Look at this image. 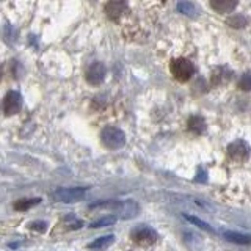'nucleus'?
I'll return each instance as SVG.
<instances>
[{
  "mask_svg": "<svg viewBox=\"0 0 251 251\" xmlns=\"http://www.w3.org/2000/svg\"><path fill=\"white\" fill-rule=\"evenodd\" d=\"M202 8L222 19V28L251 31V0H198Z\"/></svg>",
  "mask_w": 251,
  "mask_h": 251,
  "instance_id": "f257e3e1",
  "label": "nucleus"
},
{
  "mask_svg": "<svg viewBox=\"0 0 251 251\" xmlns=\"http://www.w3.org/2000/svg\"><path fill=\"white\" fill-rule=\"evenodd\" d=\"M130 237L140 247H152L159 240V234L148 226H138L132 231Z\"/></svg>",
  "mask_w": 251,
  "mask_h": 251,
  "instance_id": "f03ea898",
  "label": "nucleus"
},
{
  "mask_svg": "<svg viewBox=\"0 0 251 251\" xmlns=\"http://www.w3.org/2000/svg\"><path fill=\"white\" fill-rule=\"evenodd\" d=\"M100 140L104 146H107L108 149H120L126 143V137L123 130L116 127H105L100 133Z\"/></svg>",
  "mask_w": 251,
  "mask_h": 251,
  "instance_id": "7ed1b4c3",
  "label": "nucleus"
},
{
  "mask_svg": "<svg viewBox=\"0 0 251 251\" xmlns=\"http://www.w3.org/2000/svg\"><path fill=\"white\" fill-rule=\"evenodd\" d=\"M86 193V188H58L52 193V198L60 202H75L80 201Z\"/></svg>",
  "mask_w": 251,
  "mask_h": 251,
  "instance_id": "20e7f679",
  "label": "nucleus"
},
{
  "mask_svg": "<svg viewBox=\"0 0 251 251\" xmlns=\"http://www.w3.org/2000/svg\"><path fill=\"white\" fill-rule=\"evenodd\" d=\"M107 77V68L102 63H93L86 71V82L91 85H100Z\"/></svg>",
  "mask_w": 251,
  "mask_h": 251,
  "instance_id": "39448f33",
  "label": "nucleus"
},
{
  "mask_svg": "<svg viewBox=\"0 0 251 251\" xmlns=\"http://www.w3.org/2000/svg\"><path fill=\"white\" fill-rule=\"evenodd\" d=\"M21 105H22L21 94L16 93V91H10L2 102V110H3L5 115H14V113L19 112Z\"/></svg>",
  "mask_w": 251,
  "mask_h": 251,
  "instance_id": "423d86ee",
  "label": "nucleus"
},
{
  "mask_svg": "<svg viewBox=\"0 0 251 251\" xmlns=\"http://www.w3.org/2000/svg\"><path fill=\"white\" fill-rule=\"evenodd\" d=\"M39 202H41V200H39V198H24V200H19V201L14 202V209L24 212V210H28L31 207L38 206Z\"/></svg>",
  "mask_w": 251,
  "mask_h": 251,
  "instance_id": "0eeeda50",
  "label": "nucleus"
},
{
  "mask_svg": "<svg viewBox=\"0 0 251 251\" xmlns=\"http://www.w3.org/2000/svg\"><path fill=\"white\" fill-rule=\"evenodd\" d=\"M113 240H115L113 235H105V237H99V239H96L94 242L90 243V248L91 250H104V248L112 245Z\"/></svg>",
  "mask_w": 251,
  "mask_h": 251,
  "instance_id": "6e6552de",
  "label": "nucleus"
},
{
  "mask_svg": "<svg viewBox=\"0 0 251 251\" xmlns=\"http://www.w3.org/2000/svg\"><path fill=\"white\" fill-rule=\"evenodd\" d=\"M116 223V217L113 215H108V217H104V218H99L96 220V222L91 223V227H94V229H98V227H105V226H110Z\"/></svg>",
  "mask_w": 251,
  "mask_h": 251,
  "instance_id": "1a4fd4ad",
  "label": "nucleus"
},
{
  "mask_svg": "<svg viewBox=\"0 0 251 251\" xmlns=\"http://www.w3.org/2000/svg\"><path fill=\"white\" fill-rule=\"evenodd\" d=\"M226 237L237 243H251V237H243V235H239V234H226Z\"/></svg>",
  "mask_w": 251,
  "mask_h": 251,
  "instance_id": "9d476101",
  "label": "nucleus"
},
{
  "mask_svg": "<svg viewBox=\"0 0 251 251\" xmlns=\"http://www.w3.org/2000/svg\"><path fill=\"white\" fill-rule=\"evenodd\" d=\"M30 229H33V231H38V232H44L47 229V223L46 222H33V223H30Z\"/></svg>",
  "mask_w": 251,
  "mask_h": 251,
  "instance_id": "9b49d317",
  "label": "nucleus"
},
{
  "mask_svg": "<svg viewBox=\"0 0 251 251\" xmlns=\"http://www.w3.org/2000/svg\"><path fill=\"white\" fill-rule=\"evenodd\" d=\"M188 220H190V222H193L195 225H200L201 227H202V229H209L210 231V227L206 225V223H202V222H200V220L198 218H193V217H188Z\"/></svg>",
  "mask_w": 251,
  "mask_h": 251,
  "instance_id": "f8f14e48",
  "label": "nucleus"
}]
</instances>
